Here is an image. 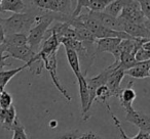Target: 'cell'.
<instances>
[{"label":"cell","mask_w":150,"mask_h":139,"mask_svg":"<svg viewBox=\"0 0 150 139\" xmlns=\"http://www.w3.org/2000/svg\"><path fill=\"white\" fill-rule=\"evenodd\" d=\"M39 10L40 9L33 7L28 8L26 13H13L6 19L0 17V23L3 27L5 36L11 34H27L35 24V17Z\"/></svg>","instance_id":"1"},{"label":"cell","mask_w":150,"mask_h":139,"mask_svg":"<svg viewBox=\"0 0 150 139\" xmlns=\"http://www.w3.org/2000/svg\"><path fill=\"white\" fill-rule=\"evenodd\" d=\"M26 68H27V64H24V66H20V68H11L8 71H0V89L4 90L7 83H8L15 76H17V74H19L20 72H22L23 70H25Z\"/></svg>","instance_id":"19"},{"label":"cell","mask_w":150,"mask_h":139,"mask_svg":"<svg viewBox=\"0 0 150 139\" xmlns=\"http://www.w3.org/2000/svg\"><path fill=\"white\" fill-rule=\"evenodd\" d=\"M118 17L127 22L137 25H144L150 28V20H147L142 13L139 1L137 0H125L123 8Z\"/></svg>","instance_id":"4"},{"label":"cell","mask_w":150,"mask_h":139,"mask_svg":"<svg viewBox=\"0 0 150 139\" xmlns=\"http://www.w3.org/2000/svg\"><path fill=\"white\" fill-rule=\"evenodd\" d=\"M88 15H90L92 19H94L95 21L98 22L100 25H102L103 27L107 28V29L113 30V31L120 32V22H119L118 17L115 19L110 15H106L103 11L100 13H94V11H88Z\"/></svg>","instance_id":"12"},{"label":"cell","mask_w":150,"mask_h":139,"mask_svg":"<svg viewBox=\"0 0 150 139\" xmlns=\"http://www.w3.org/2000/svg\"><path fill=\"white\" fill-rule=\"evenodd\" d=\"M77 139H103L100 135H98L94 131H88V132L81 134Z\"/></svg>","instance_id":"29"},{"label":"cell","mask_w":150,"mask_h":139,"mask_svg":"<svg viewBox=\"0 0 150 139\" xmlns=\"http://www.w3.org/2000/svg\"><path fill=\"white\" fill-rule=\"evenodd\" d=\"M123 77H125V72L122 70L118 68L117 66L113 68L112 72L110 73L106 82V86L112 96H116L117 97L119 95V93L121 91L120 83L122 81Z\"/></svg>","instance_id":"11"},{"label":"cell","mask_w":150,"mask_h":139,"mask_svg":"<svg viewBox=\"0 0 150 139\" xmlns=\"http://www.w3.org/2000/svg\"><path fill=\"white\" fill-rule=\"evenodd\" d=\"M13 135L11 139H28L27 133H26L25 127L22 125V123L19 120H17L15 126H13Z\"/></svg>","instance_id":"25"},{"label":"cell","mask_w":150,"mask_h":139,"mask_svg":"<svg viewBox=\"0 0 150 139\" xmlns=\"http://www.w3.org/2000/svg\"><path fill=\"white\" fill-rule=\"evenodd\" d=\"M80 135H81V133H80L79 130H70L64 132L60 136L57 137L56 139H77Z\"/></svg>","instance_id":"27"},{"label":"cell","mask_w":150,"mask_h":139,"mask_svg":"<svg viewBox=\"0 0 150 139\" xmlns=\"http://www.w3.org/2000/svg\"><path fill=\"white\" fill-rule=\"evenodd\" d=\"M2 44L5 46V48L26 46L28 45L27 34H11V35H6Z\"/></svg>","instance_id":"17"},{"label":"cell","mask_w":150,"mask_h":139,"mask_svg":"<svg viewBox=\"0 0 150 139\" xmlns=\"http://www.w3.org/2000/svg\"><path fill=\"white\" fill-rule=\"evenodd\" d=\"M50 126L52 127V128H56V127H57V122H56V121H52V122L50 123Z\"/></svg>","instance_id":"32"},{"label":"cell","mask_w":150,"mask_h":139,"mask_svg":"<svg viewBox=\"0 0 150 139\" xmlns=\"http://www.w3.org/2000/svg\"><path fill=\"white\" fill-rule=\"evenodd\" d=\"M0 13H2V9H1V1H0Z\"/></svg>","instance_id":"33"},{"label":"cell","mask_w":150,"mask_h":139,"mask_svg":"<svg viewBox=\"0 0 150 139\" xmlns=\"http://www.w3.org/2000/svg\"><path fill=\"white\" fill-rule=\"evenodd\" d=\"M65 51H66V56H67V60H68V64L70 66L71 70L74 73L75 77L77 78L79 75H81V70H80V60L78 58L77 53L75 51L68 48H65Z\"/></svg>","instance_id":"18"},{"label":"cell","mask_w":150,"mask_h":139,"mask_svg":"<svg viewBox=\"0 0 150 139\" xmlns=\"http://www.w3.org/2000/svg\"><path fill=\"white\" fill-rule=\"evenodd\" d=\"M9 58V56L5 53H1L0 52V68H4V66H11V62H8L7 59Z\"/></svg>","instance_id":"30"},{"label":"cell","mask_w":150,"mask_h":139,"mask_svg":"<svg viewBox=\"0 0 150 139\" xmlns=\"http://www.w3.org/2000/svg\"><path fill=\"white\" fill-rule=\"evenodd\" d=\"M117 98L120 101L121 106L125 108V112H127V110H131L132 108H134L133 102L136 99V92L135 90L129 87L125 88V89H121Z\"/></svg>","instance_id":"16"},{"label":"cell","mask_w":150,"mask_h":139,"mask_svg":"<svg viewBox=\"0 0 150 139\" xmlns=\"http://www.w3.org/2000/svg\"><path fill=\"white\" fill-rule=\"evenodd\" d=\"M4 91V90H2V89H0V95H1V93H2V92Z\"/></svg>","instance_id":"34"},{"label":"cell","mask_w":150,"mask_h":139,"mask_svg":"<svg viewBox=\"0 0 150 139\" xmlns=\"http://www.w3.org/2000/svg\"><path fill=\"white\" fill-rule=\"evenodd\" d=\"M86 76L83 74L78 76L76 79L79 87V96H80V106H81V117L82 121H88L91 118V105H90V94H88V85H86Z\"/></svg>","instance_id":"9"},{"label":"cell","mask_w":150,"mask_h":139,"mask_svg":"<svg viewBox=\"0 0 150 139\" xmlns=\"http://www.w3.org/2000/svg\"><path fill=\"white\" fill-rule=\"evenodd\" d=\"M125 75L131 76L135 79H145L150 76V60L138 62L135 66L125 71Z\"/></svg>","instance_id":"14"},{"label":"cell","mask_w":150,"mask_h":139,"mask_svg":"<svg viewBox=\"0 0 150 139\" xmlns=\"http://www.w3.org/2000/svg\"><path fill=\"white\" fill-rule=\"evenodd\" d=\"M125 120L137 126L140 129V131H145V132L150 131L149 115L137 112L136 110L132 108L131 110L125 112Z\"/></svg>","instance_id":"10"},{"label":"cell","mask_w":150,"mask_h":139,"mask_svg":"<svg viewBox=\"0 0 150 139\" xmlns=\"http://www.w3.org/2000/svg\"><path fill=\"white\" fill-rule=\"evenodd\" d=\"M5 38V34H4V30H3V27L0 23V44H2L3 41H4Z\"/></svg>","instance_id":"31"},{"label":"cell","mask_w":150,"mask_h":139,"mask_svg":"<svg viewBox=\"0 0 150 139\" xmlns=\"http://www.w3.org/2000/svg\"><path fill=\"white\" fill-rule=\"evenodd\" d=\"M13 105V96L7 91H3L0 95V108L7 110Z\"/></svg>","instance_id":"26"},{"label":"cell","mask_w":150,"mask_h":139,"mask_svg":"<svg viewBox=\"0 0 150 139\" xmlns=\"http://www.w3.org/2000/svg\"><path fill=\"white\" fill-rule=\"evenodd\" d=\"M125 0H111V2L105 7L103 13L110 15V17L117 19L120 15L121 10L123 8V5H125Z\"/></svg>","instance_id":"21"},{"label":"cell","mask_w":150,"mask_h":139,"mask_svg":"<svg viewBox=\"0 0 150 139\" xmlns=\"http://www.w3.org/2000/svg\"><path fill=\"white\" fill-rule=\"evenodd\" d=\"M36 53L37 52L32 51L29 46H22V47H8L5 48V54L9 56V58H16L20 59L27 64V68H32L35 66L37 59H36Z\"/></svg>","instance_id":"5"},{"label":"cell","mask_w":150,"mask_h":139,"mask_svg":"<svg viewBox=\"0 0 150 139\" xmlns=\"http://www.w3.org/2000/svg\"><path fill=\"white\" fill-rule=\"evenodd\" d=\"M17 120V110H16V108L13 105H11L7 110H1L0 108V124L5 130H13Z\"/></svg>","instance_id":"13"},{"label":"cell","mask_w":150,"mask_h":139,"mask_svg":"<svg viewBox=\"0 0 150 139\" xmlns=\"http://www.w3.org/2000/svg\"><path fill=\"white\" fill-rule=\"evenodd\" d=\"M2 11H11L13 13H23L28 9V4L23 0H2L1 1Z\"/></svg>","instance_id":"15"},{"label":"cell","mask_w":150,"mask_h":139,"mask_svg":"<svg viewBox=\"0 0 150 139\" xmlns=\"http://www.w3.org/2000/svg\"><path fill=\"white\" fill-rule=\"evenodd\" d=\"M113 68L111 66H107L101 72L99 75L95 76V77L92 78H86V85H88V94H90V105L92 108L93 102L95 101V94H96V91L99 87L101 86L106 85L107 79H108L109 75L112 72Z\"/></svg>","instance_id":"7"},{"label":"cell","mask_w":150,"mask_h":139,"mask_svg":"<svg viewBox=\"0 0 150 139\" xmlns=\"http://www.w3.org/2000/svg\"><path fill=\"white\" fill-rule=\"evenodd\" d=\"M121 42V39L119 38H103V39L96 40V52H109L114 57V62L111 64L112 68L117 66L119 62V44Z\"/></svg>","instance_id":"6"},{"label":"cell","mask_w":150,"mask_h":139,"mask_svg":"<svg viewBox=\"0 0 150 139\" xmlns=\"http://www.w3.org/2000/svg\"><path fill=\"white\" fill-rule=\"evenodd\" d=\"M140 8H141L142 13L147 20H150V1L149 0H142L139 1Z\"/></svg>","instance_id":"28"},{"label":"cell","mask_w":150,"mask_h":139,"mask_svg":"<svg viewBox=\"0 0 150 139\" xmlns=\"http://www.w3.org/2000/svg\"><path fill=\"white\" fill-rule=\"evenodd\" d=\"M111 93L109 91V89L107 88L106 85L101 86L97 89L96 94H95V100H99L100 102H103L106 106H108L109 104L107 103V99L109 97H111Z\"/></svg>","instance_id":"24"},{"label":"cell","mask_w":150,"mask_h":139,"mask_svg":"<svg viewBox=\"0 0 150 139\" xmlns=\"http://www.w3.org/2000/svg\"><path fill=\"white\" fill-rule=\"evenodd\" d=\"M138 62L136 61L135 59V55L132 53H127V52H123V53H120V56H119V62L117 64V68L122 70L123 72L127 71V70H129L133 66H135Z\"/></svg>","instance_id":"22"},{"label":"cell","mask_w":150,"mask_h":139,"mask_svg":"<svg viewBox=\"0 0 150 139\" xmlns=\"http://www.w3.org/2000/svg\"><path fill=\"white\" fill-rule=\"evenodd\" d=\"M108 112L111 114V117H112L113 121H114V124L115 126H116V128L119 130V132H120V137L121 139H150V134L149 132H145V131H139V133H138L137 135H136L135 137H129L127 134H125V132L123 131L122 127H121V123L120 121L118 120V119L115 117V115L113 114L112 112H111L110 108H108Z\"/></svg>","instance_id":"20"},{"label":"cell","mask_w":150,"mask_h":139,"mask_svg":"<svg viewBox=\"0 0 150 139\" xmlns=\"http://www.w3.org/2000/svg\"><path fill=\"white\" fill-rule=\"evenodd\" d=\"M150 41L143 43V45L137 50L135 53V59L137 62H143L150 60V49H149Z\"/></svg>","instance_id":"23"},{"label":"cell","mask_w":150,"mask_h":139,"mask_svg":"<svg viewBox=\"0 0 150 139\" xmlns=\"http://www.w3.org/2000/svg\"><path fill=\"white\" fill-rule=\"evenodd\" d=\"M120 22V32L125 33L135 39H149L150 37V28L144 25H137L127 22L125 20L118 17Z\"/></svg>","instance_id":"8"},{"label":"cell","mask_w":150,"mask_h":139,"mask_svg":"<svg viewBox=\"0 0 150 139\" xmlns=\"http://www.w3.org/2000/svg\"><path fill=\"white\" fill-rule=\"evenodd\" d=\"M31 5L41 10L60 13L67 17H71L73 1L70 0H33L30 1Z\"/></svg>","instance_id":"3"},{"label":"cell","mask_w":150,"mask_h":139,"mask_svg":"<svg viewBox=\"0 0 150 139\" xmlns=\"http://www.w3.org/2000/svg\"><path fill=\"white\" fill-rule=\"evenodd\" d=\"M36 58H37V62H41L43 66L46 68V71L50 73V76L52 78V81L54 85L56 86L57 89L60 91V93L66 98L68 102L72 100L70 94L66 90V88L62 85L60 79L58 76V61H57V52H52L50 54H42L37 52L36 53Z\"/></svg>","instance_id":"2"}]
</instances>
